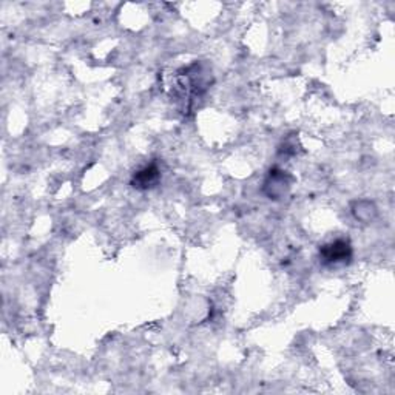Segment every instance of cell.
<instances>
[{
    "mask_svg": "<svg viewBox=\"0 0 395 395\" xmlns=\"http://www.w3.org/2000/svg\"><path fill=\"white\" fill-rule=\"evenodd\" d=\"M320 260L325 266H338L351 262L354 250L347 240H334L320 247Z\"/></svg>",
    "mask_w": 395,
    "mask_h": 395,
    "instance_id": "6da1fadb",
    "label": "cell"
},
{
    "mask_svg": "<svg viewBox=\"0 0 395 395\" xmlns=\"http://www.w3.org/2000/svg\"><path fill=\"white\" fill-rule=\"evenodd\" d=\"M161 180V170L156 162L147 164L146 167L131 176V187L136 190H150L156 187V184Z\"/></svg>",
    "mask_w": 395,
    "mask_h": 395,
    "instance_id": "7a4b0ae2",
    "label": "cell"
},
{
    "mask_svg": "<svg viewBox=\"0 0 395 395\" xmlns=\"http://www.w3.org/2000/svg\"><path fill=\"white\" fill-rule=\"evenodd\" d=\"M266 184H273V186H266L272 189V192H269V196L271 198H276L285 193V190L287 189V182H286V172H278V170H272L271 175H269V180L266 181Z\"/></svg>",
    "mask_w": 395,
    "mask_h": 395,
    "instance_id": "3957f363",
    "label": "cell"
}]
</instances>
